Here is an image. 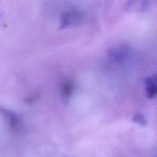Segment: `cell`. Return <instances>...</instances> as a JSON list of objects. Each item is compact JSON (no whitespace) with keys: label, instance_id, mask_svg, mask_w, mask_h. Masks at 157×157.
Wrapping results in <instances>:
<instances>
[{"label":"cell","instance_id":"obj_1","mask_svg":"<svg viewBox=\"0 0 157 157\" xmlns=\"http://www.w3.org/2000/svg\"><path fill=\"white\" fill-rule=\"evenodd\" d=\"M130 48L127 44H120L113 46L107 51V58L116 64L125 62L130 56Z\"/></svg>","mask_w":157,"mask_h":157},{"label":"cell","instance_id":"obj_2","mask_svg":"<svg viewBox=\"0 0 157 157\" xmlns=\"http://www.w3.org/2000/svg\"><path fill=\"white\" fill-rule=\"evenodd\" d=\"M82 20V15L77 11H68L62 13L60 18L59 29H64L72 25L79 24Z\"/></svg>","mask_w":157,"mask_h":157},{"label":"cell","instance_id":"obj_3","mask_svg":"<svg viewBox=\"0 0 157 157\" xmlns=\"http://www.w3.org/2000/svg\"><path fill=\"white\" fill-rule=\"evenodd\" d=\"M0 113L6 120L9 127L11 130L15 131L19 128L21 121H20V118L15 112L5 107H0Z\"/></svg>","mask_w":157,"mask_h":157},{"label":"cell","instance_id":"obj_4","mask_svg":"<svg viewBox=\"0 0 157 157\" xmlns=\"http://www.w3.org/2000/svg\"><path fill=\"white\" fill-rule=\"evenodd\" d=\"M144 87L147 97L149 99H153L156 97L157 92V83L156 76L147 77L144 79Z\"/></svg>","mask_w":157,"mask_h":157},{"label":"cell","instance_id":"obj_5","mask_svg":"<svg viewBox=\"0 0 157 157\" xmlns=\"http://www.w3.org/2000/svg\"><path fill=\"white\" fill-rule=\"evenodd\" d=\"M150 6L148 1H129L126 3L125 8L127 11L145 12Z\"/></svg>","mask_w":157,"mask_h":157},{"label":"cell","instance_id":"obj_6","mask_svg":"<svg viewBox=\"0 0 157 157\" xmlns=\"http://www.w3.org/2000/svg\"><path fill=\"white\" fill-rule=\"evenodd\" d=\"M74 90V84L71 81L68 80L63 83L61 87V97L64 100L69 99Z\"/></svg>","mask_w":157,"mask_h":157},{"label":"cell","instance_id":"obj_7","mask_svg":"<svg viewBox=\"0 0 157 157\" xmlns=\"http://www.w3.org/2000/svg\"><path fill=\"white\" fill-rule=\"evenodd\" d=\"M132 121L136 124H139L141 126H145L147 124V120L144 117V116L141 113H136L132 118Z\"/></svg>","mask_w":157,"mask_h":157}]
</instances>
